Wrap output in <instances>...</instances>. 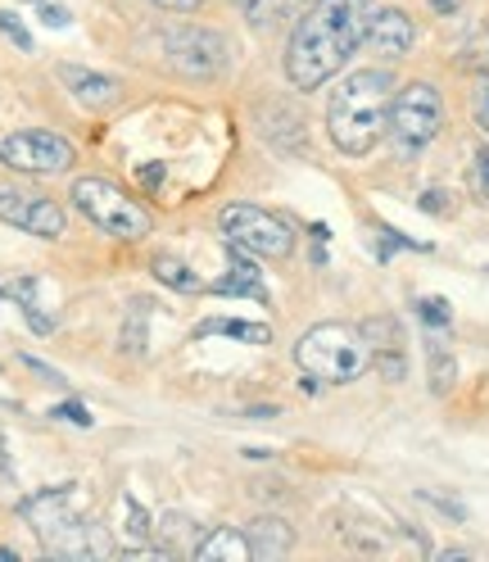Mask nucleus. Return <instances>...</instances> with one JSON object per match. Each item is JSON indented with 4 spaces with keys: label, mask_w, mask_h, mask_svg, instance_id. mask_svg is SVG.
Segmentation results:
<instances>
[{
    "label": "nucleus",
    "mask_w": 489,
    "mask_h": 562,
    "mask_svg": "<svg viewBox=\"0 0 489 562\" xmlns=\"http://www.w3.org/2000/svg\"><path fill=\"white\" fill-rule=\"evenodd\" d=\"M244 540H250L254 558L276 562V558H286L295 549V526L286 517H254L250 531H244Z\"/></svg>",
    "instance_id": "nucleus-15"
},
{
    "label": "nucleus",
    "mask_w": 489,
    "mask_h": 562,
    "mask_svg": "<svg viewBox=\"0 0 489 562\" xmlns=\"http://www.w3.org/2000/svg\"><path fill=\"white\" fill-rule=\"evenodd\" d=\"M0 223H10L27 236H42V240H59L68 232L64 204L42 191H23V187H0Z\"/></svg>",
    "instance_id": "nucleus-10"
},
{
    "label": "nucleus",
    "mask_w": 489,
    "mask_h": 562,
    "mask_svg": "<svg viewBox=\"0 0 489 562\" xmlns=\"http://www.w3.org/2000/svg\"><path fill=\"white\" fill-rule=\"evenodd\" d=\"M390 100H395V78L386 68H359L349 74L331 100H327V136L340 155H372L380 136L390 132Z\"/></svg>",
    "instance_id": "nucleus-3"
},
{
    "label": "nucleus",
    "mask_w": 489,
    "mask_h": 562,
    "mask_svg": "<svg viewBox=\"0 0 489 562\" xmlns=\"http://www.w3.org/2000/svg\"><path fill=\"white\" fill-rule=\"evenodd\" d=\"M195 531V521L186 517V513H168L159 526H155V536H163V549H172V553H182V549H191L186 544V536Z\"/></svg>",
    "instance_id": "nucleus-22"
},
{
    "label": "nucleus",
    "mask_w": 489,
    "mask_h": 562,
    "mask_svg": "<svg viewBox=\"0 0 489 562\" xmlns=\"http://www.w3.org/2000/svg\"><path fill=\"white\" fill-rule=\"evenodd\" d=\"M118 517H123V540H127V549H136V544H150V536H155V521H150V513H146V504H136L132 495H118Z\"/></svg>",
    "instance_id": "nucleus-18"
},
{
    "label": "nucleus",
    "mask_w": 489,
    "mask_h": 562,
    "mask_svg": "<svg viewBox=\"0 0 489 562\" xmlns=\"http://www.w3.org/2000/svg\"><path fill=\"white\" fill-rule=\"evenodd\" d=\"M200 336H231V340H250V345H268L272 331L263 323H236V318H204Z\"/></svg>",
    "instance_id": "nucleus-20"
},
{
    "label": "nucleus",
    "mask_w": 489,
    "mask_h": 562,
    "mask_svg": "<svg viewBox=\"0 0 489 562\" xmlns=\"http://www.w3.org/2000/svg\"><path fill=\"white\" fill-rule=\"evenodd\" d=\"M444 127V100L431 82H408L403 91H395L390 100V136L403 155L431 146Z\"/></svg>",
    "instance_id": "nucleus-6"
},
{
    "label": "nucleus",
    "mask_w": 489,
    "mask_h": 562,
    "mask_svg": "<svg viewBox=\"0 0 489 562\" xmlns=\"http://www.w3.org/2000/svg\"><path fill=\"white\" fill-rule=\"evenodd\" d=\"M214 291L218 295H250V300H268L263 291V272L254 268L250 250H240V245L227 240V277L214 281Z\"/></svg>",
    "instance_id": "nucleus-14"
},
{
    "label": "nucleus",
    "mask_w": 489,
    "mask_h": 562,
    "mask_svg": "<svg viewBox=\"0 0 489 562\" xmlns=\"http://www.w3.org/2000/svg\"><path fill=\"white\" fill-rule=\"evenodd\" d=\"M50 417H64V422H73V427H91V408H87V404H78V400L59 404Z\"/></svg>",
    "instance_id": "nucleus-27"
},
{
    "label": "nucleus",
    "mask_w": 489,
    "mask_h": 562,
    "mask_svg": "<svg viewBox=\"0 0 489 562\" xmlns=\"http://www.w3.org/2000/svg\"><path fill=\"white\" fill-rule=\"evenodd\" d=\"M155 42H159L163 64L172 74H186V78H218L223 64H227V42L208 27H191V23L159 27Z\"/></svg>",
    "instance_id": "nucleus-7"
},
{
    "label": "nucleus",
    "mask_w": 489,
    "mask_h": 562,
    "mask_svg": "<svg viewBox=\"0 0 489 562\" xmlns=\"http://www.w3.org/2000/svg\"><path fill=\"white\" fill-rule=\"evenodd\" d=\"M431 10L435 14H453V10H458V0H431Z\"/></svg>",
    "instance_id": "nucleus-33"
},
{
    "label": "nucleus",
    "mask_w": 489,
    "mask_h": 562,
    "mask_svg": "<svg viewBox=\"0 0 489 562\" xmlns=\"http://www.w3.org/2000/svg\"><path fill=\"white\" fill-rule=\"evenodd\" d=\"M68 200L78 204V214L91 227H100L104 236H114V240H146L155 232L150 209L136 195H127L114 178H78Z\"/></svg>",
    "instance_id": "nucleus-5"
},
{
    "label": "nucleus",
    "mask_w": 489,
    "mask_h": 562,
    "mask_svg": "<svg viewBox=\"0 0 489 562\" xmlns=\"http://www.w3.org/2000/svg\"><path fill=\"white\" fill-rule=\"evenodd\" d=\"M55 78L64 82V91L73 95L87 110H114L123 100V82L118 78H104V74H91V68H78V64H59Z\"/></svg>",
    "instance_id": "nucleus-11"
},
{
    "label": "nucleus",
    "mask_w": 489,
    "mask_h": 562,
    "mask_svg": "<svg viewBox=\"0 0 489 562\" xmlns=\"http://www.w3.org/2000/svg\"><path fill=\"white\" fill-rule=\"evenodd\" d=\"M78 159V150L68 146L64 136L55 132H37V127H23V132H10L0 136V164L14 168V172H27V178H50V172H68Z\"/></svg>",
    "instance_id": "nucleus-9"
},
{
    "label": "nucleus",
    "mask_w": 489,
    "mask_h": 562,
    "mask_svg": "<svg viewBox=\"0 0 489 562\" xmlns=\"http://www.w3.org/2000/svg\"><path fill=\"white\" fill-rule=\"evenodd\" d=\"M223 232L231 245L250 250L259 259H291L295 255V232L286 218H276L272 209L259 204H231L223 209Z\"/></svg>",
    "instance_id": "nucleus-8"
},
{
    "label": "nucleus",
    "mask_w": 489,
    "mask_h": 562,
    "mask_svg": "<svg viewBox=\"0 0 489 562\" xmlns=\"http://www.w3.org/2000/svg\"><path fill=\"white\" fill-rule=\"evenodd\" d=\"M363 340L372 349V363L380 368V376L386 381H403L408 376V359H403V331L395 318H367L363 327Z\"/></svg>",
    "instance_id": "nucleus-12"
},
{
    "label": "nucleus",
    "mask_w": 489,
    "mask_h": 562,
    "mask_svg": "<svg viewBox=\"0 0 489 562\" xmlns=\"http://www.w3.org/2000/svg\"><path fill=\"white\" fill-rule=\"evenodd\" d=\"M10 472V449H5V436H0V476Z\"/></svg>",
    "instance_id": "nucleus-35"
},
{
    "label": "nucleus",
    "mask_w": 489,
    "mask_h": 562,
    "mask_svg": "<svg viewBox=\"0 0 489 562\" xmlns=\"http://www.w3.org/2000/svg\"><path fill=\"white\" fill-rule=\"evenodd\" d=\"M295 363L318 376V381H331V385H344V381H359L372 363V349L363 340V331L344 327V323H318L308 327L295 345Z\"/></svg>",
    "instance_id": "nucleus-4"
},
{
    "label": "nucleus",
    "mask_w": 489,
    "mask_h": 562,
    "mask_svg": "<svg viewBox=\"0 0 489 562\" xmlns=\"http://www.w3.org/2000/svg\"><path fill=\"white\" fill-rule=\"evenodd\" d=\"M417 313H422V323H431V327H448V323H453V313H448V300H440V295H427V300H417Z\"/></svg>",
    "instance_id": "nucleus-23"
},
{
    "label": "nucleus",
    "mask_w": 489,
    "mask_h": 562,
    "mask_svg": "<svg viewBox=\"0 0 489 562\" xmlns=\"http://www.w3.org/2000/svg\"><path fill=\"white\" fill-rule=\"evenodd\" d=\"M236 5H240L244 14H250L259 27H268V23L276 19V10H282V0H236Z\"/></svg>",
    "instance_id": "nucleus-24"
},
{
    "label": "nucleus",
    "mask_w": 489,
    "mask_h": 562,
    "mask_svg": "<svg viewBox=\"0 0 489 562\" xmlns=\"http://www.w3.org/2000/svg\"><path fill=\"white\" fill-rule=\"evenodd\" d=\"M0 32L14 42V46H23V50H32V37H27V27L19 23V14H10V10H0Z\"/></svg>",
    "instance_id": "nucleus-26"
},
{
    "label": "nucleus",
    "mask_w": 489,
    "mask_h": 562,
    "mask_svg": "<svg viewBox=\"0 0 489 562\" xmlns=\"http://www.w3.org/2000/svg\"><path fill=\"white\" fill-rule=\"evenodd\" d=\"M19 513L50 558H118L123 553V544L114 540L110 526L87 517L78 485L37 490L32 499L19 504Z\"/></svg>",
    "instance_id": "nucleus-2"
},
{
    "label": "nucleus",
    "mask_w": 489,
    "mask_h": 562,
    "mask_svg": "<svg viewBox=\"0 0 489 562\" xmlns=\"http://www.w3.org/2000/svg\"><path fill=\"white\" fill-rule=\"evenodd\" d=\"M23 368H27V372H37V376H46L50 385H64V376H59L55 368H46V363H37V359H23Z\"/></svg>",
    "instance_id": "nucleus-30"
},
{
    "label": "nucleus",
    "mask_w": 489,
    "mask_h": 562,
    "mask_svg": "<svg viewBox=\"0 0 489 562\" xmlns=\"http://www.w3.org/2000/svg\"><path fill=\"white\" fill-rule=\"evenodd\" d=\"M471 114H476V123H480V132L489 136V74L476 82V95H471Z\"/></svg>",
    "instance_id": "nucleus-25"
},
{
    "label": "nucleus",
    "mask_w": 489,
    "mask_h": 562,
    "mask_svg": "<svg viewBox=\"0 0 489 562\" xmlns=\"http://www.w3.org/2000/svg\"><path fill=\"white\" fill-rule=\"evenodd\" d=\"M141 178H146V187H159V178H163V168H155V164H150V168L141 172Z\"/></svg>",
    "instance_id": "nucleus-34"
},
{
    "label": "nucleus",
    "mask_w": 489,
    "mask_h": 562,
    "mask_svg": "<svg viewBox=\"0 0 489 562\" xmlns=\"http://www.w3.org/2000/svg\"><path fill=\"white\" fill-rule=\"evenodd\" d=\"M191 558L195 562H250L254 549H250V540H244V531H236V526H214L208 536L195 540Z\"/></svg>",
    "instance_id": "nucleus-16"
},
{
    "label": "nucleus",
    "mask_w": 489,
    "mask_h": 562,
    "mask_svg": "<svg viewBox=\"0 0 489 562\" xmlns=\"http://www.w3.org/2000/svg\"><path fill=\"white\" fill-rule=\"evenodd\" d=\"M444 200H448L444 191H427V195H422V209H431V214H444V209H448Z\"/></svg>",
    "instance_id": "nucleus-31"
},
{
    "label": "nucleus",
    "mask_w": 489,
    "mask_h": 562,
    "mask_svg": "<svg viewBox=\"0 0 489 562\" xmlns=\"http://www.w3.org/2000/svg\"><path fill=\"white\" fill-rule=\"evenodd\" d=\"M372 0H312V10L295 23L286 46V78L295 91L327 87L367 37Z\"/></svg>",
    "instance_id": "nucleus-1"
},
{
    "label": "nucleus",
    "mask_w": 489,
    "mask_h": 562,
    "mask_svg": "<svg viewBox=\"0 0 489 562\" xmlns=\"http://www.w3.org/2000/svg\"><path fill=\"white\" fill-rule=\"evenodd\" d=\"M363 42H367L376 55L399 59V55L412 50L417 27H412V19H408L403 10H376V14H367V37H363Z\"/></svg>",
    "instance_id": "nucleus-13"
},
{
    "label": "nucleus",
    "mask_w": 489,
    "mask_h": 562,
    "mask_svg": "<svg viewBox=\"0 0 489 562\" xmlns=\"http://www.w3.org/2000/svg\"><path fill=\"white\" fill-rule=\"evenodd\" d=\"M427 355H431V391L435 395H448L453 391V376H458V363H453V355H448L440 340L427 345Z\"/></svg>",
    "instance_id": "nucleus-21"
},
{
    "label": "nucleus",
    "mask_w": 489,
    "mask_h": 562,
    "mask_svg": "<svg viewBox=\"0 0 489 562\" xmlns=\"http://www.w3.org/2000/svg\"><path fill=\"white\" fill-rule=\"evenodd\" d=\"M37 291H42V281H37V277H27V281H14V286H10V295L19 300V308H23L27 327L37 331V336H50V331H55V313H46V304L37 300Z\"/></svg>",
    "instance_id": "nucleus-17"
},
{
    "label": "nucleus",
    "mask_w": 489,
    "mask_h": 562,
    "mask_svg": "<svg viewBox=\"0 0 489 562\" xmlns=\"http://www.w3.org/2000/svg\"><path fill=\"white\" fill-rule=\"evenodd\" d=\"M471 182H476V195H489V150L476 155V172H471Z\"/></svg>",
    "instance_id": "nucleus-28"
},
{
    "label": "nucleus",
    "mask_w": 489,
    "mask_h": 562,
    "mask_svg": "<svg viewBox=\"0 0 489 562\" xmlns=\"http://www.w3.org/2000/svg\"><path fill=\"white\" fill-rule=\"evenodd\" d=\"M150 268H155V277L163 281V286L182 291V295H200V291H204V277H195L182 259H172V255H155V259H150Z\"/></svg>",
    "instance_id": "nucleus-19"
},
{
    "label": "nucleus",
    "mask_w": 489,
    "mask_h": 562,
    "mask_svg": "<svg viewBox=\"0 0 489 562\" xmlns=\"http://www.w3.org/2000/svg\"><path fill=\"white\" fill-rule=\"evenodd\" d=\"M155 5H159V10H172V14H195L204 0H155Z\"/></svg>",
    "instance_id": "nucleus-29"
},
{
    "label": "nucleus",
    "mask_w": 489,
    "mask_h": 562,
    "mask_svg": "<svg viewBox=\"0 0 489 562\" xmlns=\"http://www.w3.org/2000/svg\"><path fill=\"white\" fill-rule=\"evenodd\" d=\"M42 19H46L50 27H64V23H68V10H59V5H42Z\"/></svg>",
    "instance_id": "nucleus-32"
}]
</instances>
